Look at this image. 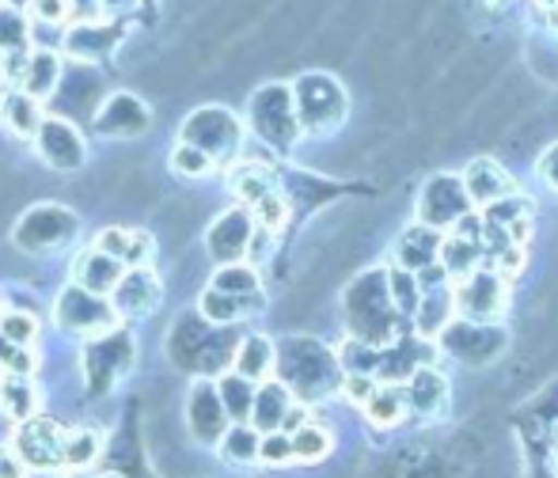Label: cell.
I'll return each instance as SVG.
<instances>
[{
	"mask_svg": "<svg viewBox=\"0 0 558 478\" xmlns=\"http://www.w3.org/2000/svg\"><path fill=\"white\" fill-rule=\"evenodd\" d=\"M335 449L331 433H327L324 426H312V421H304L301 429L293 433V456L301 459V464H319V459H327Z\"/></svg>",
	"mask_w": 558,
	"mask_h": 478,
	"instance_id": "35",
	"label": "cell"
},
{
	"mask_svg": "<svg viewBox=\"0 0 558 478\" xmlns=\"http://www.w3.org/2000/svg\"><path fill=\"white\" fill-rule=\"evenodd\" d=\"M0 319H4V311H0Z\"/></svg>",
	"mask_w": 558,
	"mask_h": 478,
	"instance_id": "57",
	"label": "cell"
},
{
	"mask_svg": "<svg viewBox=\"0 0 558 478\" xmlns=\"http://www.w3.org/2000/svg\"><path fill=\"white\" fill-rule=\"evenodd\" d=\"M441 262H445V270L452 273V285L460 278H468V273H475V262H478V243L475 236H452V240H445V247H441Z\"/></svg>",
	"mask_w": 558,
	"mask_h": 478,
	"instance_id": "34",
	"label": "cell"
},
{
	"mask_svg": "<svg viewBox=\"0 0 558 478\" xmlns=\"http://www.w3.org/2000/svg\"><path fill=\"white\" fill-rule=\"evenodd\" d=\"M376 388H380V383H376L373 372H345L342 376V395L353 399V403H361V406H365L368 399H373Z\"/></svg>",
	"mask_w": 558,
	"mask_h": 478,
	"instance_id": "43",
	"label": "cell"
},
{
	"mask_svg": "<svg viewBox=\"0 0 558 478\" xmlns=\"http://www.w3.org/2000/svg\"><path fill=\"white\" fill-rule=\"evenodd\" d=\"M214 163H217L214 156H209L206 148L191 145V140H179L175 152H171V168H175L179 175H186V179L209 175V171H214Z\"/></svg>",
	"mask_w": 558,
	"mask_h": 478,
	"instance_id": "38",
	"label": "cell"
},
{
	"mask_svg": "<svg viewBox=\"0 0 558 478\" xmlns=\"http://www.w3.org/2000/svg\"><path fill=\"white\" fill-rule=\"evenodd\" d=\"M148 258H153V240L145 232H133L130 250H125V266H148Z\"/></svg>",
	"mask_w": 558,
	"mask_h": 478,
	"instance_id": "46",
	"label": "cell"
},
{
	"mask_svg": "<svg viewBox=\"0 0 558 478\" xmlns=\"http://www.w3.org/2000/svg\"><path fill=\"white\" fill-rule=\"evenodd\" d=\"M441 350L448 357H456L468 368H490L494 360L506 354V331L498 323H475V319L456 316L452 323L441 331Z\"/></svg>",
	"mask_w": 558,
	"mask_h": 478,
	"instance_id": "3",
	"label": "cell"
},
{
	"mask_svg": "<svg viewBox=\"0 0 558 478\" xmlns=\"http://www.w3.org/2000/svg\"><path fill=\"white\" fill-rule=\"evenodd\" d=\"M99 4H104L111 15H122V12H130V8L137 4V0H99Z\"/></svg>",
	"mask_w": 558,
	"mask_h": 478,
	"instance_id": "50",
	"label": "cell"
},
{
	"mask_svg": "<svg viewBox=\"0 0 558 478\" xmlns=\"http://www.w3.org/2000/svg\"><path fill=\"white\" fill-rule=\"evenodd\" d=\"M179 140H191V145L206 148L217 163H228L240 152L243 125L232 111H225V107H198V111L183 122Z\"/></svg>",
	"mask_w": 558,
	"mask_h": 478,
	"instance_id": "8",
	"label": "cell"
},
{
	"mask_svg": "<svg viewBox=\"0 0 558 478\" xmlns=\"http://www.w3.org/2000/svg\"><path fill=\"white\" fill-rule=\"evenodd\" d=\"M296 395L289 391L286 380H278V376H270V380L258 383L255 391V410H251V426L258 429V433H274V429L286 426V414L293 410Z\"/></svg>",
	"mask_w": 558,
	"mask_h": 478,
	"instance_id": "18",
	"label": "cell"
},
{
	"mask_svg": "<svg viewBox=\"0 0 558 478\" xmlns=\"http://www.w3.org/2000/svg\"><path fill=\"white\" fill-rule=\"evenodd\" d=\"M130 236H133V232H125V229H107V232H99L96 247L107 250V255H114V258H122V262H125V250H130Z\"/></svg>",
	"mask_w": 558,
	"mask_h": 478,
	"instance_id": "44",
	"label": "cell"
},
{
	"mask_svg": "<svg viewBox=\"0 0 558 478\" xmlns=\"http://www.w3.org/2000/svg\"><path fill=\"white\" fill-rule=\"evenodd\" d=\"M456 316L475 319V323H498L509 304V278L498 270H475L452 285Z\"/></svg>",
	"mask_w": 558,
	"mask_h": 478,
	"instance_id": "6",
	"label": "cell"
},
{
	"mask_svg": "<svg viewBox=\"0 0 558 478\" xmlns=\"http://www.w3.org/2000/svg\"><path fill=\"white\" fill-rule=\"evenodd\" d=\"M31 467L23 464V456L15 452V444H8V449H0V478H27Z\"/></svg>",
	"mask_w": 558,
	"mask_h": 478,
	"instance_id": "47",
	"label": "cell"
},
{
	"mask_svg": "<svg viewBox=\"0 0 558 478\" xmlns=\"http://www.w3.org/2000/svg\"><path fill=\"white\" fill-rule=\"evenodd\" d=\"M232 368L255 383L270 380V376L278 372V346H274L270 339H263V334H247V339L235 346Z\"/></svg>",
	"mask_w": 558,
	"mask_h": 478,
	"instance_id": "24",
	"label": "cell"
},
{
	"mask_svg": "<svg viewBox=\"0 0 558 478\" xmlns=\"http://www.w3.org/2000/svg\"><path fill=\"white\" fill-rule=\"evenodd\" d=\"M0 334H4L8 342H15V346H31L38 334V323L31 311H4V319H0Z\"/></svg>",
	"mask_w": 558,
	"mask_h": 478,
	"instance_id": "42",
	"label": "cell"
},
{
	"mask_svg": "<svg viewBox=\"0 0 558 478\" xmlns=\"http://www.w3.org/2000/svg\"><path fill=\"white\" fill-rule=\"evenodd\" d=\"M251 130L258 140L274 148H289L301 133V119H296V99L281 84H266L251 99Z\"/></svg>",
	"mask_w": 558,
	"mask_h": 478,
	"instance_id": "4",
	"label": "cell"
},
{
	"mask_svg": "<svg viewBox=\"0 0 558 478\" xmlns=\"http://www.w3.org/2000/svg\"><path fill=\"white\" fill-rule=\"evenodd\" d=\"M186 421L198 444H221L228 433V406L221 399V388L214 380H194L191 399H186Z\"/></svg>",
	"mask_w": 558,
	"mask_h": 478,
	"instance_id": "14",
	"label": "cell"
},
{
	"mask_svg": "<svg viewBox=\"0 0 558 478\" xmlns=\"http://www.w3.org/2000/svg\"><path fill=\"white\" fill-rule=\"evenodd\" d=\"M555 456H558V426H555Z\"/></svg>",
	"mask_w": 558,
	"mask_h": 478,
	"instance_id": "55",
	"label": "cell"
},
{
	"mask_svg": "<svg viewBox=\"0 0 558 478\" xmlns=\"http://www.w3.org/2000/svg\"><path fill=\"white\" fill-rule=\"evenodd\" d=\"M99 456V433H92V429H73V433H65V449H61V467L65 471H84V467H92Z\"/></svg>",
	"mask_w": 558,
	"mask_h": 478,
	"instance_id": "33",
	"label": "cell"
},
{
	"mask_svg": "<svg viewBox=\"0 0 558 478\" xmlns=\"http://www.w3.org/2000/svg\"><path fill=\"white\" fill-rule=\"evenodd\" d=\"M217 449H221L225 464H240V467L243 464H255L258 449H263V433H258L251 421H232Z\"/></svg>",
	"mask_w": 558,
	"mask_h": 478,
	"instance_id": "31",
	"label": "cell"
},
{
	"mask_svg": "<svg viewBox=\"0 0 558 478\" xmlns=\"http://www.w3.org/2000/svg\"><path fill=\"white\" fill-rule=\"evenodd\" d=\"M130 360H133V342H130V334H122V331H107V334H99V339L84 342V372H88L96 391L122 380Z\"/></svg>",
	"mask_w": 558,
	"mask_h": 478,
	"instance_id": "12",
	"label": "cell"
},
{
	"mask_svg": "<svg viewBox=\"0 0 558 478\" xmlns=\"http://www.w3.org/2000/svg\"><path fill=\"white\" fill-rule=\"evenodd\" d=\"M148 122H153L148 107L137 96H130V91L107 96L104 107L96 111V130L104 137H141L148 130Z\"/></svg>",
	"mask_w": 558,
	"mask_h": 478,
	"instance_id": "17",
	"label": "cell"
},
{
	"mask_svg": "<svg viewBox=\"0 0 558 478\" xmlns=\"http://www.w3.org/2000/svg\"><path fill=\"white\" fill-rule=\"evenodd\" d=\"M258 459L270 467H286L293 456V433L286 429H274V433H263V449H258Z\"/></svg>",
	"mask_w": 558,
	"mask_h": 478,
	"instance_id": "41",
	"label": "cell"
},
{
	"mask_svg": "<svg viewBox=\"0 0 558 478\" xmlns=\"http://www.w3.org/2000/svg\"><path fill=\"white\" fill-rule=\"evenodd\" d=\"M96 8H104L99 0H69V12H84V15H92Z\"/></svg>",
	"mask_w": 558,
	"mask_h": 478,
	"instance_id": "51",
	"label": "cell"
},
{
	"mask_svg": "<svg viewBox=\"0 0 558 478\" xmlns=\"http://www.w3.org/2000/svg\"><path fill=\"white\" fill-rule=\"evenodd\" d=\"M76 236V217L65 206H35L20 217L12 240L15 247L31 250V255H46V250L65 247Z\"/></svg>",
	"mask_w": 558,
	"mask_h": 478,
	"instance_id": "9",
	"label": "cell"
},
{
	"mask_svg": "<svg viewBox=\"0 0 558 478\" xmlns=\"http://www.w3.org/2000/svg\"><path fill=\"white\" fill-rule=\"evenodd\" d=\"M0 122H4V130L12 133V137H35V133L43 130L46 114H43V103H38L31 91L15 88L0 99Z\"/></svg>",
	"mask_w": 558,
	"mask_h": 478,
	"instance_id": "23",
	"label": "cell"
},
{
	"mask_svg": "<svg viewBox=\"0 0 558 478\" xmlns=\"http://www.w3.org/2000/svg\"><path fill=\"white\" fill-rule=\"evenodd\" d=\"M342 360L316 339H286L278 346V380H286L301 403H316L331 391H342Z\"/></svg>",
	"mask_w": 558,
	"mask_h": 478,
	"instance_id": "2",
	"label": "cell"
},
{
	"mask_svg": "<svg viewBox=\"0 0 558 478\" xmlns=\"http://www.w3.org/2000/svg\"><path fill=\"white\" fill-rule=\"evenodd\" d=\"M460 179L468 186L471 201H478V206H494V201L513 194V179L506 175V168L498 160H486V156L483 160H471Z\"/></svg>",
	"mask_w": 558,
	"mask_h": 478,
	"instance_id": "19",
	"label": "cell"
},
{
	"mask_svg": "<svg viewBox=\"0 0 558 478\" xmlns=\"http://www.w3.org/2000/svg\"><path fill=\"white\" fill-rule=\"evenodd\" d=\"M27 478H61V475H53V471H27Z\"/></svg>",
	"mask_w": 558,
	"mask_h": 478,
	"instance_id": "52",
	"label": "cell"
},
{
	"mask_svg": "<svg viewBox=\"0 0 558 478\" xmlns=\"http://www.w3.org/2000/svg\"><path fill=\"white\" fill-rule=\"evenodd\" d=\"M61 76H65V69H61L58 53H53V50H38L35 58H27V69H23L20 88L31 91L35 99H46V96H53V91H58Z\"/></svg>",
	"mask_w": 558,
	"mask_h": 478,
	"instance_id": "27",
	"label": "cell"
},
{
	"mask_svg": "<svg viewBox=\"0 0 558 478\" xmlns=\"http://www.w3.org/2000/svg\"><path fill=\"white\" fill-rule=\"evenodd\" d=\"M38 23H61L69 15V0H31Z\"/></svg>",
	"mask_w": 558,
	"mask_h": 478,
	"instance_id": "45",
	"label": "cell"
},
{
	"mask_svg": "<svg viewBox=\"0 0 558 478\" xmlns=\"http://www.w3.org/2000/svg\"><path fill=\"white\" fill-rule=\"evenodd\" d=\"M118 42H122V27H114V23H76L73 30L65 35V50L73 53V58L81 61H99L107 58V53L118 50Z\"/></svg>",
	"mask_w": 558,
	"mask_h": 478,
	"instance_id": "21",
	"label": "cell"
},
{
	"mask_svg": "<svg viewBox=\"0 0 558 478\" xmlns=\"http://www.w3.org/2000/svg\"><path fill=\"white\" fill-rule=\"evenodd\" d=\"M145 4H156V0H145Z\"/></svg>",
	"mask_w": 558,
	"mask_h": 478,
	"instance_id": "56",
	"label": "cell"
},
{
	"mask_svg": "<svg viewBox=\"0 0 558 478\" xmlns=\"http://www.w3.org/2000/svg\"><path fill=\"white\" fill-rule=\"evenodd\" d=\"M221 399H225V406H228V418L232 421H251V410H255V391H258V383L255 380H247L243 372H228L221 376Z\"/></svg>",
	"mask_w": 558,
	"mask_h": 478,
	"instance_id": "32",
	"label": "cell"
},
{
	"mask_svg": "<svg viewBox=\"0 0 558 478\" xmlns=\"http://www.w3.org/2000/svg\"><path fill=\"white\" fill-rule=\"evenodd\" d=\"M456 319V296L452 285L429 289L422 293V304L414 311V323H418V339H441V331Z\"/></svg>",
	"mask_w": 558,
	"mask_h": 478,
	"instance_id": "25",
	"label": "cell"
},
{
	"mask_svg": "<svg viewBox=\"0 0 558 478\" xmlns=\"http://www.w3.org/2000/svg\"><path fill=\"white\" fill-rule=\"evenodd\" d=\"M53 316H58V323L65 327V331L81 334V339H99V334L114 331V323H118L114 301H107V296L76 285V281L58 296Z\"/></svg>",
	"mask_w": 558,
	"mask_h": 478,
	"instance_id": "7",
	"label": "cell"
},
{
	"mask_svg": "<svg viewBox=\"0 0 558 478\" xmlns=\"http://www.w3.org/2000/svg\"><path fill=\"white\" fill-rule=\"evenodd\" d=\"M536 4H544V8H555V4H558V0H536Z\"/></svg>",
	"mask_w": 558,
	"mask_h": 478,
	"instance_id": "54",
	"label": "cell"
},
{
	"mask_svg": "<svg viewBox=\"0 0 558 478\" xmlns=\"http://www.w3.org/2000/svg\"><path fill=\"white\" fill-rule=\"evenodd\" d=\"M551 23H555V30H558V4L551 8Z\"/></svg>",
	"mask_w": 558,
	"mask_h": 478,
	"instance_id": "53",
	"label": "cell"
},
{
	"mask_svg": "<svg viewBox=\"0 0 558 478\" xmlns=\"http://www.w3.org/2000/svg\"><path fill=\"white\" fill-rule=\"evenodd\" d=\"M235 194L255 209L263 198H270L274 186H270V179H266L263 168H240V175H235Z\"/></svg>",
	"mask_w": 558,
	"mask_h": 478,
	"instance_id": "40",
	"label": "cell"
},
{
	"mask_svg": "<svg viewBox=\"0 0 558 478\" xmlns=\"http://www.w3.org/2000/svg\"><path fill=\"white\" fill-rule=\"evenodd\" d=\"M122 273H125L122 258L107 255V250H99V247L84 250V255L76 258V266H73L76 285L92 289V293H99V296H111L118 289V281H122Z\"/></svg>",
	"mask_w": 558,
	"mask_h": 478,
	"instance_id": "20",
	"label": "cell"
},
{
	"mask_svg": "<svg viewBox=\"0 0 558 478\" xmlns=\"http://www.w3.org/2000/svg\"><path fill=\"white\" fill-rule=\"evenodd\" d=\"M293 99H296V119H301L304 133H331L335 125L345 119V91L324 73L301 76L293 88Z\"/></svg>",
	"mask_w": 558,
	"mask_h": 478,
	"instance_id": "5",
	"label": "cell"
},
{
	"mask_svg": "<svg viewBox=\"0 0 558 478\" xmlns=\"http://www.w3.org/2000/svg\"><path fill=\"white\" fill-rule=\"evenodd\" d=\"M388 285H391V296H396L399 311H403V316H414L422 304V285H418V278H414V270H391Z\"/></svg>",
	"mask_w": 558,
	"mask_h": 478,
	"instance_id": "39",
	"label": "cell"
},
{
	"mask_svg": "<svg viewBox=\"0 0 558 478\" xmlns=\"http://www.w3.org/2000/svg\"><path fill=\"white\" fill-rule=\"evenodd\" d=\"M214 289L232 296H255L258 293V273L247 262H228L214 273Z\"/></svg>",
	"mask_w": 558,
	"mask_h": 478,
	"instance_id": "37",
	"label": "cell"
},
{
	"mask_svg": "<svg viewBox=\"0 0 558 478\" xmlns=\"http://www.w3.org/2000/svg\"><path fill=\"white\" fill-rule=\"evenodd\" d=\"M0 406H4V414H8V418H15V421L35 418L38 395H35V388H31L27 376L0 372Z\"/></svg>",
	"mask_w": 558,
	"mask_h": 478,
	"instance_id": "30",
	"label": "cell"
},
{
	"mask_svg": "<svg viewBox=\"0 0 558 478\" xmlns=\"http://www.w3.org/2000/svg\"><path fill=\"white\" fill-rule=\"evenodd\" d=\"M441 247H445L441 232L418 221V224H411L403 236H399L396 255H399V266H403V270L418 273V270H426V266L441 262Z\"/></svg>",
	"mask_w": 558,
	"mask_h": 478,
	"instance_id": "22",
	"label": "cell"
},
{
	"mask_svg": "<svg viewBox=\"0 0 558 478\" xmlns=\"http://www.w3.org/2000/svg\"><path fill=\"white\" fill-rule=\"evenodd\" d=\"M31 42V27L15 8L0 4V58H12V53H23Z\"/></svg>",
	"mask_w": 558,
	"mask_h": 478,
	"instance_id": "36",
	"label": "cell"
},
{
	"mask_svg": "<svg viewBox=\"0 0 558 478\" xmlns=\"http://www.w3.org/2000/svg\"><path fill=\"white\" fill-rule=\"evenodd\" d=\"M160 281L148 266H125L122 281L111 293L118 316H130V319H141V316H153L156 304H160Z\"/></svg>",
	"mask_w": 558,
	"mask_h": 478,
	"instance_id": "16",
	"label": "cell"
},
{
	"mask_svg": "<svg viewBox=\"0 0 558 478\" xmlns=\"http://www.w3.org/2000/svg\"><path fill=\"white\" fill-rule=\"evenodd\" d=\"M12 444L31 471H58L61 449H65V429L50 418H27V421H20Z\"/></svg>",
	"mask_w": 558,
	"mask_h": 478,
	"instance_id": "11",
	"label": "cell"
},
{
	"mask_svg": "<svg viewBox=\"0 0 558 478\" xmlns=\"http://www.w3.org/2000/svg\"><path fill=\"white\" fill-rule=\"evenodd\" d=\"M304 418H308V403H293V410L286 414V426L281 429H286V433H296V429L304 426Z\"/></svg>",
	"mask_w": 558,
	"mask_h": 478,
	"instance_id": "49",
	"label": "cell"
},
{
	"mask_svg": "<svg viewBox=\"0 0 558 478\" xmlns=\"http://www.w3.org/2000/svg\"><path fill=\"white\" fill-rule=\"evenodd\" d=\"M258 293L255 296H232V293H221V289H209L202 293V304H198V316H206V323L214 327H228L235 323L240 316H247L251 308H258Z\"/></svg>",
	"mask_w": 558,
	"mask_h": 478,
	"instance_id": "28",
	"label": "cell"
},
{
	"mask_svg": "<svg viewBox=\"0 0 558 478\" xmlns=\"http://www.w3.org/2000/svg\"><path fill=\"white\" fill-rule=\"evenodd\" d=\"M35 148H38V156L58 171L84 168V156H88L84 137L76 133V125L69 119H46L43 130L35 133Z\"/></svg>",
	"mask_w": 558,
	"mask_h": 478,
	"instance_id": "15",
	"label": "cell"
},
{
	"mask_svg": "<svg viewBox=\"0 0 558 478\" xmlns=\"http://www.w3.org/2000/svg\"><path fill=\"white\" fill-rule=\"evenodd\" d=\"M407 399H411V410L418 414H441L448 403V380L437 372L434 365L414 368V376L407 380Z\"/></svg>",
	"mask_w": 558,
	"mask_h": 478,
	"instance_id": "26",
	"label": "cell"
},
{
	"mask_svg": "<svg viewBox=\"0 0 558 478\" xmlns=\"http://www.w3.org/2000/svg\"><path fill=\"white\" fill-rule=\"evenodd\" d=\"M539 179H544V183L558 194V145L547 148L544 160H539Z\"/></svg>",
	"mask_w": 558,
	"mask_h": 478,
	"instance_id": "48",
	"label": "cell"
},
{
	"mask_svg": "<svg viewBox=\"0 0 558 478\" xmlns=\"http://www.w3.org/2000/svg\"><path fill=\"white\" fill-rule=\"evenodd\" d=\"M342 319L350 339L368 342V346H396L403 311L391 296L388 273H361L342 296Z\"/></svg>",
	"mask_w": 558,
	"mask_h": 478,
	"instance_id": "1",
	"label": "cell"
},
{
	"mask_svg": "<svg viewBox=\"0 0 558 478\" xmlns=\"http://www.w3.org/2000/svg\"><path fill=\"white\" fill-rule=\"evenodd\" d=\"M468 206H471V194H468V186H463V179L437 175V179H429V186L418 198V221L437 232L452 229V224L468 221Z\"/></svg>",
	"mask_w": 558,
	"mask_h": 478,
	"instance_id": "10",
	"label": "cell"
},
{
	"mask_svg": "<svg viewBox=\"0 0 558 478\" xmlns=\"http://www.w3.org/2000/svg\"><path fill=\"white\" fill-rule=\"evenodd\" d=\"M258 224L251 209H228V213L217 217L206 232V250L209 258H217L221 266L228 262H243L251 250V240H255Z\"/></svg>",
	"mask_w": 558,
	"mask_h": 478,
	"instance_id": "13",
	"label": "cell"
},
{
	"mask_svg": "<svg viewBox=\"0 0 558 478\" xmlns=\"http://www.w3.org/2000/svg\"><path fill=\"white\" fill-rule=\"evenodd\" d=\"M407 410H411V399H407V391L399 388V383H391V380H384L380 388L373 391V399L365 403L368 421H373V426H380V429L399 426Z\"/></svg>",
	"mask_w": 558,
	"mask_h": 478,
	"instance_id": "29",
	"label": "cell"
}]
</instances>
